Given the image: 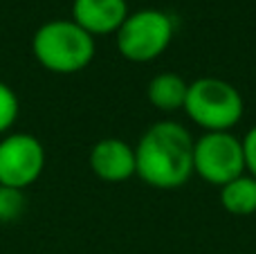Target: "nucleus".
<instances>
[{
  "instance_id": "f257e3e1",
  "label": "nucleus",
  "mask_w": 256,
  "mask_h": 254,
  "mask_svg": "<svg viewBox=\"0 0 256 254\" xmlns=\"http://www.w3.org/2000/svg\"><path fill=\"white\" fill-rule=\"evenodd\" d=\"M135 176L155 189H178L194 176V138L180 122L150 124L135 144Z\"/></svg>"
},
{
  "instance_id": "f03ea898",
  "label": "nucleus",
  "mask_w": 256,
  "mask_h": 254,
  "mask_svg": "<svg viewBox=\"0 0 256 254\" xmlns=\"http://www.w3.org/2000/svg\"><path fill=\"white\" fill-rule=\"evenodd\" d=\"M94 36L81 30L72 18L48 20L32 36V54L40 68L54 74H76L92 63Z\"/></svg>"
},
{
  "instance_id": "7ed1b4c3",
  "label": "nucleus",
  "mask_w": 256,
  "mask_h": 254,
  "mask_svg": "<svg viewBox=\"0 0 256 254\" xmlns=\"http://www.w3.org/2000/svg\"><path fill=\"white\" fill-rule=\"evenodd\" d=\"M182 110L204 133L232 130L243 117L245 102L230 81L218 76H200L189 84Z\"/></svg>"
},
{
  "instance_id": "20e7f679",
  "label": "nucleus",
  "mask_w": 256,
  "mask_h": 254,
  "mask_svg": "<svg viewBox=\"0 0 256 254\" xmlns=\"http://www.w3.org/2000/svg\"><path fill=\"white\" fill-rule=\"evenodd\" d=\"M173 18L162 9H137L115 32V43L126 61L148 63L166 52L173 40Z\"/></svg>"
},
{
  "instance_id": "39448f33",
  "label": "nucleus",
  "mask_w": 256,
  "mask_h": 254,
  "mask_svg": "<svg viewBox=\"0 0 256 254\" xmlns=\"http://www.w3.org/2000/svg\"><path fill=\"white\" fill-rule=\"evenodd\" d=\"M194 174L214 187H225L245 174L243 142L232 130H212L194 140Z\"/></svg>"
},
{
  "instance_id": "423d86ee",
  "label": "nucleus",
  "mask_w": 256,
  "mask_h": 254,
  "mask_svg": "<svg viewBox=\"0 0 256 254\" xmlns=\"http://www.w3.org/2000/svg\"><path fill=\"white\" fill-rule=\"evenodd\" d=\"M45 169V146L32 133H7L0 138V184L25 192Z\"/></svg>"
},
{
  "instance_id": "0eeeda50",
  "label": "nucleus",
  "mask_w": 256,
  "mask_h": 254,
  "mask_svg": "<svg viewBox=\"0 0 256 254\" xmlns=\"http://www.w3.org/2000/svg\"><path fill=\"white\" fill-rule=\"evenodd\" d=\"M88 164L104 182H126L135 176V146L120 138H104L90 148Z\"/></svg>"
},
{
  "instance_id": "6e6552de",
  "label": "nucleus",
  "mask_w": 256,
  "mask_h": 254,
  "mask_svg": "<svg viewBox=\"0 0 256 254\" xmlns=\"http://www.w3.org/2000/svg\"><path fill=\"white\" fill-rule=\"evenodd\" d=\"M128 14L126 0H72V20L94 38L115 34Z\"/></svg>"
},
{
  "instance_id": "1a4fd4ad",
  "label": "nucleus",
  "mask_w": 256,
  "mask_h": 254,
  "mask_svg": "<svg viewBox=\"0 0 256 254\" xmlns=\"http://www.w3.org/2000/svg\"><path fill=\"white\" fill-rule=\"evenodd\" d=\"M189 84L176 72L155 74L146 86V97L160 112H178L184 108Z\"/></svg>"
},
{
  "instance_id": "9d476101",
  "label": "nucleus",
  "mask_w": 256,
  "mask_h": 254,
  "mask_svg": "<svg viewBox=\"0 0 256 254\" xmlns=\"http://www.w3.org/2000/svg\"><path fill=\"white\" fill-rule=\"evenodd\" d=\"M220 205L232 216L256 214V178L243 174L227 182L225 187H220Z\"/></svg>"
},
{
  "instance_id": "9b49d317",
  "label": "nucleus",
  "mask_w": 256,
  "mask_h": 254,
  "mask_svg": "<svg viewBox=\"0 0 256 254\" xmlns=\"http://www.w3.org/2000/svg\"><path fill=\"white\" fill-rule=\"evenodd\" d=\"M18 115H20V102H18L16 90L0 81V138L12 133Z\"/></svg>"
},
{
  "instance_id": "f8f14e48",
  "label": "nucleus",
  "mask_w": 256,
  "mask_h": 254,
  "mask_svg": "<svg viewBox=\"0 0 256 254\" xmlns=\"http://www.w3.org/2000/svg\"><path fill=\"white\" fill-rule=\"evenodd\" d=\"M25 212V194L20 189L2 187L0 184V223L18 220Z\"/></svg>"
},
{
  "instance_id": "ddd939ff",
  "label": "nucleus",
  "mask_w": 256,
  "mask_h": 254,
  "mask_svg": "<svg viewBox=\"0 0 256 254\" xmlns=\"http://www.w3.org/2000/svg\"><path fill=\"white\" fill-rule=\"evenodd\" d=\"M243 142V156H245V171H250V176L256 178V126L245 133Z\"/></svg>"
}]
</instances>
